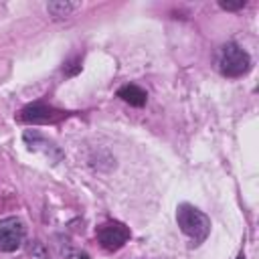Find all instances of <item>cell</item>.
Wrapping results in <instances>:
<instances>
[{"label":"cell","mask_w":259,"mask_h":259,"mask_svg":"<svg viewBox=\"0 0 259 259\" xmlns=\"http://www.w3.org/2000/svg\"><path fill=\"white\" fill-rule=\"evenodd\" d=\"M24 241V227L16 217H6L0 221V251H16Z\"/></svg>","instance_id":"4"},{"label":"cell","mask_w":259,"mask_h":259,"mask_svg":"<svg viewBox=\"0 0 259 259\" xmlns=\"http://www.w3.org/2000/svg\"><path fill=\"white\" fill-rule=\"evenodd\" d=\"M65 115V111H59L51 105H45V103H30L26 105L22 111H20V121L24 123H53V121H59L61 117Z\"/></svg>","instance_id":"5"},{"label":"cell","mask_w":259,"mask_h":259,"mask_svg":"<svg viewBox=\"0 0 259 259\" xmlns=\"http://www.w3.org/2000/svg\"><path fill=\"white\" fill-rule=\"evenodd\" d=\"M117 97H121L125 103L134 105V107H142V105H146V101H148L146 91H144L142 87L134 85V83L119 87V89H117Z\"/></svg>","instance_id":"6"},{"label":"cell","mask_w":259,"mask_h":259,"mask_svg":"<svg viewBox=\"0 0 259 259\" xmlns=\"http://www.w3.org/2000/svg\"><path fill=\"white\" fill-rule=\"evenodd\" d=\"M99 245L107 251H117L130 241V229L119 221H107L97 229Z\"/></svg>","instance_id":"3"},{"label":"cell","mask_w":259,"mask_h":259,"mask_svg":"<svg viewBox=\"0 0 259 259\" xmlns=\"http://www.w3.org/2000/svg\"><path fill=\"white\" fill-rule=\"evenodd\" d=\"M219 6L223 10H241L247 6V0H239V2H219Z\"/></svg>","instance_id":"8"},{"label":"cell","mask_w":259,"mask_h":259,"mask_svg":"<svg viewBox=\"0 0 259 259\" xmlns=\"http://www.w3.org/2000/svg\"><path fill=\"white\" fill-rule=\"evenodd\" d=\"M75 8H77V6L71 4V2H51V4H47L49 14L55 16V18H65V16H69Z\"/></svg>","instance_id":"7"},{"label":"cell","mask_w":259,"mask_h":259,"mask_svg":"<svg viewBox=\"0 0 259 259\" xmlns=\"http://www.w3.org/2000/svg\"><path fill=\"white\" fill-rule=\"evenodd\" d=\"M237 259H245V255H243V253H241V255H239V257H237Z\"/></svg>","instance_id":"9"},{"label":"cell","mask_w":259,"mask_h":259,"mask_svg":"<svg viewBox=\"0 0 259 259\" xmlns=\"http://www.w3.org/2000/svg\"><path fill=\"white\" fill-rule=\"evenodd\" d=\"M217 67H219L221 75L231 77V79H237V77H243L245 73H249V69H251V57L237 42H227V45H223L219 49Z\"/></svg>","instance_id":"2"},{"label":"cell","mask_w":259,"mask_h":259,"mask_svg":"<svg viewBox=\"0 0 259 259\" xmlns=\"http://www.w3.org/2000/svg\"><path fill=\"white\" fill-rule=\"evenodd\" d=\"M176 223L180 227V231L192 241V245H200L208 233H210V219L198 210L196 206L182 202L176 208Z\"/></svg>","instance_id":"1"}]
</instances>
